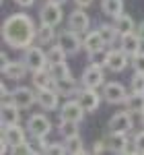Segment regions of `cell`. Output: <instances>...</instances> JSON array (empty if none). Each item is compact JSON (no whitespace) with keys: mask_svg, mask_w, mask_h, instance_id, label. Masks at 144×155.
Here are the masks:
<instances>
[{"mask_svg":"<svg viewBox=\"0 0 144 155\" xmlns=\"http://www.w3.org/2000/svg\"><path fill=\"white\" fill-rule=\"evenodd\" d=\"M14 4H17V6H21V8H29V6H33V4H35V0H14Z\"/></svg>","mask_w":144,"mask_h":155,"instance_id":"obj_39","label":"cell"},{"mask_svg":"<svg viewBox=\"0 0 144 155\" xmlns=\"http://www.w3.org/2000/svg\"><path fill=\"white\" fill-rule=\"evenodd\" d=\"M105 151H109V149H107V141H105V137L93 143V153L99 155V153H105Z\"/></svg>","mask_w":144,"mask_h":155,"instance_id":"obj_37","label":"cell"},{"mask_svg":"<svg viewBox=\"0 0 144 155\" xmlns=\"http://www.w3.org/2000/svg\"><path fill=\"white\" fill-rule=\"evenodd\" d=\"M89 56V62H95V64H101V66H105L107 64V56H109V50H97V52H91V54H86Z\"/></svg>","mask_w":144,"mask_h":155,"instance_id":"obj_35","label":"cell"},{"mask_svg":"<svg viewBox=\"0 0 144 155\" xmlns=\"http://www.w3.org/2000/svg\"><path fill=\"white\" fill-rule=\"evenodd\" d=\"M134 145H136L138 153H144V130H140V132L134 134Z\"/></svg>","mask_w":144,"mask_h":155,"instance_id":"obj_38","label":"cell"},{"mask_svg":"<svg viewBox=\"0 0 144 155\" xmlns=\"http://www.w3.org/2000/svg\"><path fill=\"white\" fill-rule=\"evenodd\" d=\"M130 91L134 93H144V72H134L130 79Z\"/></svg>","mask_w":144,"mask_h":155,"instance_id":"obj_33","label":"cell"},{"mask_svg":"<svg viewBox=\"0 0 144 155\" xmlns=\"http://www.w3.org/2000/svg\"><path fill=\"white\" fill-rule=\"evenodd\" d=\"M93 2H95V0H74V4H76V6H80V8H89Z\"/></svg>","mask_w":144,"mask_h":155,"instance_id":"obj_40","label":"cell"},{"mask_svg":"<svg viewBox=\"0 0 144 155\" xmlns=\"http://www.w3.org/2000/svg\"><path fill=\"white\" fill-rule=\"evenodd\" d=\"M27 72H29V68L23 60H11L8 64H2V74L11 81H23Z\"/></svg>","mask_w":144,"mask_h":155,"instance_id":"obj_19","label":"cell"},{"mask_svg":"<svg viewBox=\"0 0 144 155\" xmlns=\"http://www.w3.org/2000/svg\"><path fill=\"white\" fill-rule=\"evenodd\" d=\"M0 95H2V99H8L11 97V91H8V87L4 83H0Z\"/></svg>","mask_w":144,"mask_h":155,"instance_id":"obj_41","label":"cell"},{"mask_svg":"<svg viewBox=\"0 0 144 155\" xmlns=\"http://www.w3.org/2000/svg\"><path fill=\"white\" fill-rule=\"evenodd\" d=\"M31 79H33V87H35V89H43V87H54V83H56V79L52 77L49 68H41V71H35Z\"/></svg>","mask_w":144,"mask_h":155,"instance_id":"obj_25","label":"cell"},{"mask_svg":"<svg viewBox=\"0 0 144 155\" xmlns=\"http://www.w3.org/2000/svg\"><path fill=\"white\" fill-rule=\"evenodd\" d=\"M68 27H70L72 31H76V33H80L84 35L86 31H91V17L86 15L84 8H76V11H72L68 15Z\"/></svg>","mask_w":144,"mask_h":155,"instance_id":"obj_13","label":"cell"},{"mask_svg":"<svg viewBox=\"0 0 144 155\" xmlns=\"http://www.w3.org/2000/svg\"><path fill=\"white\" fill-rule=\"evenodd\" d=\"M140 124H142V126H144V112H142V114H140Z\"/></svg>","mask_w":144,"mask_h":155,"instance_id":"obj_45","label":"cell"},{"mask_svg":"<svg viewBox=\"0 0 144 155\" xmlns=\"http://www.w3.org/2000/svg\"><path fill=\"white\" fill-rule=\"evenodd\" d=\"M39 151H41V149H37L35 145L29 143V141L17 145V147L12 149V153H14V155H35V153H39Z\"/></svg>","mask_w":144,"mask_h":155,"instance_id":"obj_32","label":"cell"},{"mask_svg":"<svg viewBox=\"0 0 144 155\" xmlns=\"http://www.w3.org/2000/svg\"><path fill=\"white\" fill-rule=\"evenodd\" d=\"M101 95H103V101H107L111 106H117V104H124V101H126L128 89H126V85L120 83V81H109V83L103 85Z\"/></svg>","mask_w":144,"mask_h":155,"instance_id":"obj_6","label":"cell"},{"mask_svg":"<svg viewBox=\"0 0 144 155\" xmlns=\"http://www.w3.org/2000/svg\"><path fill=\"white\" fill-rule=\"evenodd\" d=\"M134 128V114L128 112V110H121V112H115L107 122V130L111 132H128Z\"/></svg>","mask_w":144,"mask_h":155,"instance_id":"obj_8","label":"cell"},{"mask_svg":"<svg viewBox=\"0 0 144 155\" xmlns=\"http://www.w3.org/2000/svg\"><path fill=\"white\" fill-rule=\"evenodd\" d=\"M27 132L33 137V139H41V137H48L52 132V120L45 114H31L27 118Z\"/></svg>","mask_w":144,"mask_h":155,"instance_id":"obj_4","label":"cell"},{"mask_svg":"<svg viewBox=\"0 0 144 155\" xmlns=\"http://www.w3.org/2000/svg\"><path fill=\"white\" fill-rule=\"evenodd\" d=\"M48 68H49L54 79H64V77H70L72 74V71H70V66H68L66 60L64 62H54V64H49Z\"/></svg>","mask_w":144,"mask_h":155,"instance_id":"obj_31","label":"cell"},{"mask_svg":"<svg viewBox=\"0 0 144 155\" xmlns=\"http://www.w3.org/2000/svg\"><path fill=\"white\" fill-rule=\"evenodd\" d=\"M136 33H138V35H140V39L144 41V21H142V23H138V25H136Z\"/></svg>","mask_w":144,"mask_h":155,"instance_id":"obj_42","label":"cell"},{"mask_svg":"<svg viewBox=\"0 0 144 155\" xmlns=\"http://www.w3.org/2000/svg\"><path fill=\"white\" fill-rule=\"evenodd\" d=\"M62 19H64V8H62V4H58V2L48 0V2L39 8V23L58 27V25L62 23Z\"/></svg>","mask_w":144,"mask_h":155,"instance_id":"obj_7","label":"cell"},{"mask_svg":"<svg viewBox=\"0 0 144 155\" xmlns=\"http://www.w3.org/2000/svg\"><path fill=\"white\" fill-rule=\"evenodd\" d=\"M2 141L6 145H11V149H14L17 145H21V143L27 141V132H25V128L19 126V124L4 126V130H2Z\"/></svg>","mask_w":144,"mask_h":155,"instance_id":"obj_18","label":"cell"},{"mask_svg":"<svg viewBox=\"0 0 144 155\" xmlns=\"http://www.w3.org/2000/svg\"><path fill=\"white\" fill-rule=\"evenodd\" d=\"M52 2H58V4H66L68 0H52Z\"/></svg>","mask_w":144,"mask_h":155,"instance_id":"obj_44","label":"cell"},{"mask_svg":"<svg viewBox=\"0 0 144 155\" xmlns=\"http://www.w3.org/2000/svg\"><path fill=\"white\" fill-rule=\"evenodd\" d=\"M128 64H132V60L130 56L124 52L121 48H111L109 50V56H107V64H105V68L111 72H121L128 68Z\"/></svg>","mask_w":144,"mask_h":155,"instance_id":"obj_14","label":"cell"},{"mask_svg":"<svg viewBox=\"0 0 144 155\" xmlns=\"http://www.w3.org/2000/svg\"><path fill=\"white\" fill-rule=\"evenodd\" d=\"M43 153H48V155H68V147H66V143H48L45 149H43Z\"/></svg>","mask_w":144,"mask_h":155,"instance_id":"obj_34","label":"cell"},{"mask_svg":"<svg viewBox=\"0 0 144 155\" xmlns=\"http://www.w3.org/2000/svg\"><path fill=\"white\" fill-rule=\"evenodd\" d=\"M83 46H84V52H86V54L107 48L105 41H103V37H101V33H99V29H95V31H86V33H84L83 35Z\"/></svg>","mask_w":144,"mask_h":155,"instance_id":"obj_21","label":"cell"},{"mask_svg":"<svg viewBox=\"0 0 144 155\" xmlns=\"http://www.w3.org/2000/svg\"><path fill=\"white\" fill-rule=\"evenodd\" d=\"M144 41L140 39V35L136 33V31H130V33H124V35H120V48L132 58V56H136L140 50H142Z\"/></svg>","mask_w":144,"mask_h":155,"instance_id":"obj_17","label":"cell"},{"mask_svg":"<svg viewBox=\"0 0 144 155\" xmlns=\"http://www.w3.org/2000/svg\"><path fill=\"white\" fill-rule=\"evenodd\" d=\"M0 62H2V64H8V62H11V58H8L6 52H0Z\"/></svg>","mask_w":144,"mask_h":155,"instance_id":"obj_43","label":"cell"},{"mask_svg":"<svg viewBox=\"0 0 144 155\" xmlns=\"http://www.w3.org/2000/svg\"><path fill=\"white\" fill-rule=\"evenodd\" d=\"M64 143H66V147H68V153L70 155H83L86 149H84V141L80 134H74V137H70V139H64Z\"/></svg>","mask_w":144,"mask_h":155,"instance_id":"obj_29","label":"cell"},{"mask_svg":"<svg viewBox=\"0 0 144 155\" xmlns=\"http://www.w3.org/2000/svg\"><path fill=\"white\" fill-rule=\"evenodd\" d=\"M21 107L17 106L11 99H4V104L0 107V120H2V126H11V124H19L21 122Z\"/></svg>","mask_w":144,"mask_h":155,"instance_id":"obj_15","label":"cell"},{"mask_svg":"<svg viewBox=\"0 0 144 155\" xmlns=\"http://www.w3.org/2000/svg\"><path fill=\"white\" fill-rule=\"evenodd\" d=\"M101 12L115 19L117 15L124 12V0H101Z\"/></svg>","mask_w":144,"mask_h":155,"instance_id":"obj_26","label":"cell"},{"mask_svg":"<svg viewBox=\"0 0 144 155\" xmlns=\"http://www.w3.org/2000/svg\"><path fill=\"white\" fill-rule=\"evenodd\" d=\"M105 66L101 64H95V62H89V66H84L83 77H80V85L84 87H91V89H101L103 85L107 83L105 81Z\"/></svg>","mask_w":144,"mask_h":155,"instance_id":"obj_3","label":"cell"},{"mask_svg":"<svg viewBox=\"0 0 144 155\" xmlns=\"http://www.w3.org/2000/svg\"><path fill=\"white\" fill-rule=\"evenodd\" d=\"M99 33H101V37H103V41H105V46L107 48H113L115 46V41L120 39V31H117V27L111 23H101L99 27Z\"/></svg>","mask_w":144,"mask_h":155,"instance_id":"obj_23","label":"cell"},{"mask_svg":"<svg viewBox=\"0 0 144 155\" xmlns=\"http://www.w3.org/2000/svg\"><path fill=\"white\" fill-rule=\"evenodd\" d=\"M74 97L83 104V107L86 110V114H93V112L99 110V106H101V97H103V95H99L97 89H91V87H84V85H83Z\"/></svg>","mask_w":144,"mask_h":155,"instance_id":"obj_11","label":"cell"},{"mask_svg":"<svg viewBox=\"0 0 144 155\" xmlns=\"http://www.w3.org/2000/svg\"><path fill=\"white\" fill-rule=\"evenodd\" d=\"M66 56H68V52L62 48L58 41H56V44H52V46H48V58H49V64H54V62H64V60H66Z\"/></svg>","mask_w":144,"mask_h":155,"instance_id":"obj_30","label":"cell"},{"mask_svg":"<svg viewBox=\"0 0 144 155\" xmlns=\"http://www.w3.org/2000/svg\"><path fill=\"white\" fill-rule=\"evenodd\" d=\"M113 25L117 27L120 35H124V33H130V31H136V23H134V19L130 17V15H126V12L117 15V17L113 19Z\"/></svg>","mask_w":144,"mask_h":155,"instance_id":"obj_27","label":"cell"},{"mask_svg":"<svg viewBox=\"0 0 144 155\" xmlns=\"http://www.w3.org/2000/svg\"><path fill=\"white\" fill-rule=\"evenodd\" d=\"M56 39H58V33H56V27L54 25L41 23L37 27L35 44H39V46H52V44H56Z\"/></svg>","mask_w":144,"mask_h":155,"instance_id":"obj_20","label":"cell"},{"mask_svg":"<svg viewBox=\"0 0 144 155\" xmlns=\"http://www.w3.org/2000/svg\"><path fill=\"white\" fill-rule=\"evenodd\" d=\"M23 62L27 64V68L31 72L35 71H41V68H48L49 66V58H48V52L43 50V46L39 44H33L29 46L27 50H23Z\"/></svg>","mask_w":144,"mask_h":155,"instance_id":"obj_2","label":"cell"},{"mask_svg":"<svg viewBox=\"0 0 144 155\" xmlns=\"http://www.w3.org/2000/svg\"><path fill=\"white\" fill-rule=\"evenodd\" d=\"M86 110L83 107V104L74 97V99H66L60 106V120H72V122H83Z\"/></svg>","mask_w":144,"mask_h":155,"instance_id":"obj_9","label":"cell"},{"mask_svg":"<svg viewBox=\"0 0 144 155\" xmlns=\"http://www.w3.org/2000/svg\"><path fill=\"white\" fill-rule=\"evenodd\" d=\"M11 101H14L21 110H29L33 107V104H37V91H33L31 87H17L11 91Z\"/></svg>","mask_w":144,"mask_h":155,"instance_id":"obj_12","label":"cell"},{"mask_svg":"<svg viewBox=\"0 0 144 155\" xmlns=\"http://www.w3.org/2000/svg\"><path fill=\"white\" fill-rule=\"evenodd\" d=\"M56 41H58L62 48L68 52V56L78 54V52L84 48V46H83V35H80V33H76V31H72L70 27L62 29L60 33H58V39H56Z\"/></svg>","mask_w":144,"mask_h":155,"instance_id":"obj_5","label":"cell"},{"mask_svg":"<svg viewBox=\"0 0 144 155\" xmlns=\"http://www.w3.org/2000/svg\"><path fill=\"white\" fill-rule=\"evenodd\" d=\"M124 106L128 112H132V114H142L144 112V93H134L130 91L128 97H126V101H124Z\"/></svg>","mask_w":144,"mask_h":155,"instance_id":"obj_24","label":"cell"},{"mask_svg":"<svg viewBox=\"0 0 144 155\" xmlns=\"http://www.w3.org/2000/svg\"><path fill=\"white\" fill-rule=\"evenodd\" d=\"M37 91V106L45 112H54L60 107V93L56 91V87H43L35 89Z\"/></svg>","mask_w":144,"mask_h":155,"instance_id":"obj_10","label":"cell"},{"mask_svg":"<svg viewBox=\"0 0 144 155\" xmlns=\"http://www.w3.org/2000/svg\"><path fill=\"white\" fill-rule=\"evenodd\" d=\"M35 21L27 12H12L2 21V41L12 50H27L35 44Z\"/></svg>","mask_w":144,"mask_h":155,"instance_id":"obj_1","label":"cell"},{"mask_svg":"<svg viewBox=\"0 0 144 155\" xmlns=\"http://www.w3.org/2000/svg\"><path fill=\"white\" fill-rule=\"evenodd\" d=\"M58 132L62 134V139H70L74 134H80V126H78V122H72V120H60Z\"/></svg>","mask_w":144,"mask_h":155,"instance_id":"obj_28","label":"cell"},{"mask_svg":"<svg viewBox=\"0 0 144 155\" xmlns=\"http://www.w3.org/2000/svg\"><path fill=\"white\" fill-rule=\"evenodd\" d=\"M54 87H56V91L60 93V95L64 97H72L78 93V83H76V79L74 77H64V79H56V83H54Z\"/></svg>","mask_w":144,"mask_h":155,"instance_id":"obj_22","label":"cell"},{"mask_svg":"<svg viewBox=\"0 0 144 155\" xmlns=\"http://www.w3.org/2000/svg\"><path fill=\"white\" fill-rule=\"evenodd\" d=\"M105 141H107V149L111 153H126L130 143H132L126 132H111V130L105 134Z\"/></svg>","mask_w":144,"mask_h":155,"instance_id":"obj_16","label":"cell"},{"mask_svg":"<svg viewBox=\"0 0 144 155\" xmlns=\"http://www.w3.org/2000/svg\"><path fill=\"white\" fill-rule=\"evenodd\" d=\"M132 68H134V72H144V52L142 50L136 56H132Z\"/></svg>","mask_w":144,"mask_h":155,"instance_id":"obj_36","label":"cell"}]
</instances>
